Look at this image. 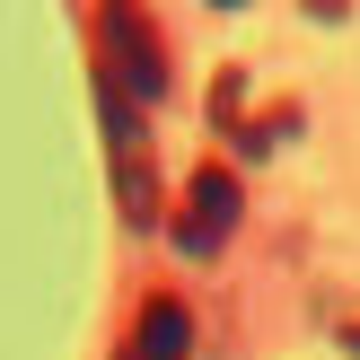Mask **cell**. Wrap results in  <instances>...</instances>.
<instances>
[{
    "instance_id": "6da1fadb",
    "label": "cell",
    "mask_w": 360,
    "mask_h": 360,
    "mask_svg": "<svg viewBox=\"0 0 360 360\" xmlns=\"http://www.w3.org/2000/svg\"><path fill=\"white\" fill-rule=\"evenodd\" d=\"M97 79L132 105H158L167 97V35L150 27V9L132 0H105L97 9Z\"/></svg>"
},
{
    "instance_id": "7a4b0ae2",
    "label": "cell",
    "mask_w": 360,
    "mask_h": 360,
    "mask_svg": "<svg viewBox=\"0 0 360 360\" xmlns=\"http://www.w3.org/2000/svg\"><path fill=\"white\" fill-rule=\"evenodd\" d=\"M97 123H105V167H115V202L123 220H158V167H150V141H141V105L115 97V88L97 79Z\"/></svg>"
},
{
    "instance_id": "3957f363",
    "label": "cell",
    "mask_w": 360,
    "mask_h": 360,
    "mask_svg": "<svg viewBox=\"0 0 360 360\" xmlns=\"http://www.w3.org/2000/svg\"><path fill=\"white\" fill-rule=\"evenodd\" d=\"M238 211H246V202H238V176L202 158V167L185 176V202H176V255H193V264L220 255V246L238 238Z\"/></svg>"
},
{
    "instance_id": "277c9868",
    "label": "cell",
    "mask_w": 360,
    "mask_h": 360,
    "mask_svg": "<svg viewBox=\"0 0 360 360\" xmlns=\"http://www.w3.org/2000/svg\"><path fill=\"white\" fill-rule=\"evenodd\" d=\"M123 360H193V316H185V299H150L141 326L123 334Z\"/></svg>"
},
{
    "instance_id": "5b68a950",
    "label": "cell",
    "mask_w": 360,
    "mask_h": 360,
    "mask_svg": "<svg viewBox=\"0 0 360 360\" xmlns=\"http://www.w3.org/2000/svg\"><path fill=\"white\" fill-rule=\"evenodd\" d=\"M352 352H360V326H352Z\"/></svg>"
}]
</instances>
